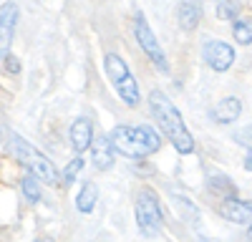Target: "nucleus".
Segmentation results:
<instances>
[{
    "label": "nucleus",
    "mask_w": 252,
    "mask_h": 242,
    "mask_svg": "<svg viewBox=\"0 0 252 242\" xmlns=\"http://www.w3.org/2000/svg\"><path fill=\"white\" fill-rule=\"evenodd\" d=\"M149 111H152L154 121L159 124V129L166 134V139L172 141V147H174L179 154H192V151H194L192 131L187 129L179 109L172 104V98L166 96L164 91L154 89V91L149 93Z\"/></svg>",
    "instance_id": "nucleus-1"
},
{
    "label": "nucleus",
    "mask_w": 252,
    "mask_h": 242,
    "mask_svg": "<svg viewBox=\"0 0 252 242\" xmlns=\"http://www.w3.org/2000/svg\"><path fill=\"white\" fill-rule=\"evenodd\" d=\"M0 134H3V141H5L8 151H10L26 169H31L33 177H38L40 182H46V184H56V182H58V169L53 167V161H51L43 151L35 149L28 139H23L18 131H13V129H8V126H3V124H0Z\"/></svg>",
    "instance_id": "nucleus-2"
},
{
    "label": "nucleus",
    "mask_w": 252,
    "mask_h": 242,
    "mask_svg": "<svg viewBox=\"0 0 252 242\" xmlns=\"http://www.w3.org/2000/svg\"><path fill=\"white\" fill-rule=\"evenodd\" d=\"M111 141L119 154L131 159L152 156L161 147V136L146 124H119L111 131Z\"/></svg>",
    "instance_id": "nucleus-3"
},
{
    "label": "nucleus",
    "mask_w": 252,
    "mask_h": 242,
    "mask_svg": "<svg viewBox=\"0 0 252 242\" xmlns=\"http://www.w3.org/2000/svg\"><path fill=\"white\" fill-rule=\"evenodd\" d=\"M131 30H134V38H136L139 48H141V51H144V56L154 63V68H157L159 73H169V60H166V53H164L161 43L157 40V33L152 30L149 20H146V15H144L141 10H136V13H134Z\"/></svg>",
    "instance_id": "nucleus-4"
},
{
    "label": "nucleus",
    "mask_w": 252,
    "mask_h": 242,
    "mask_svg": "<svg viewBox=\"0 0 252 242\" xmlns=\"http://www.w3.org/2000/svg\"><path fill=\"white\" fill-rule=\"evenodd\" d=\"M134 212H136L139 232L144 237H157L159 230H161V225H164V212H161L157 192H152L149 187L139 189L136 202H134Z\"/></svg>",
    "instance_id": "nucleus-5"
},
{
    "label": "nucleus",
    "mask_w": 252,
    "mask_h": 242,
    "mask_svg": "<svg viewBox=\"0 0 252 242\" xmlns=\"http://www.w3.org/2000/svg\"><path fill=\"white\" fill-rule=\"evenodd\" d=\"M235 48L227 43V40H220V38H209L204 40V46H202V60L217 73H224L235 66Z\"/></svg>",
    "instance_id": "nucleus-6"
},
{
    "label": "nucleus",
    "mask_w": 252,
    "mask_h": 242,
    "mask_svg": "<svg viewBox=\"0 0 252 242\" xmlns=\"http://www.w3.org/2000/svg\"><path fill=\"white\" fill-rule=\"evenodd\" d=\"M15 26H18V5L13 0H8V3L0 5V60L10 53Z\"/></svg>",
    "instance_id": "nucleus-7"
},
{
    "label": "nucleus",
    "mask_w": 252,
    "mask_h": 242,
    "mask_svg": "<svg viewBox=\"0 0 252 242\" xmlns=\"http://www.w3.org/2000/svg\"><path fill=\"white\" fill-rule=\"evenodd\" d=\"M220 214L229 222H237V225H247L252 222V202L240 199V197H227L220 205Z\"/></svg>",
    "instance_id": "nucleus-8"
},
{
    "label": "nucleus",
    "mask_w": 252,
    "mask_h": 242,
    "mask_svg": "<svg viewBox=\"0 0 252 242\" xmlns=\"http://www.w3.org/2000/svg\"><path fill=\"white\" fill-rule=\"evenodd\" d=\"M242 114V101L237 96H224L209 109V119L217 124H235Z\"/></svg>",
    "instance_id": "nucleus-9"
},
{
    "label": "nucleus",
    "mask_w": 252,
    "mask_h": 242,
    "mask_svg": "<svg viewBox=\"0 0 252 242\" xmlns=\"http://www.w3.org/2000/svg\"><path fill=\"white\" fill-rule=\"evenodd\" d=\"M177 20H179V28L184 33H194L202 23V3L199 0H179Z\"/></svg>",
    "instance_id": "nucleus-10"
},
{
    "label": "nucleus",
    "mask_w": 252,
    "mask_h": 242,
    "mask_svg": "<svg viewBox=\"0 0 252 242\" xmlns=\"http://www.w3.org/2000/svg\"><path fill=\"white\" fill-rule=\"evenodd\" d=\"M68 139H71V147L76 154H83L86 149H91L94 144V126H91V121L89 119H76L71 129H68Z\"/></svg>",
    "instance_id": "nucleus-11"
},
{
    "label": "nucleus",
    "mask_w": 252,
    "mask_h": 242,
    "mask_svg": "<svg viewBox=\"0 0 252 242\" xmlns=\"http://www.w3.org/2000/svg\"><path fill=\"white\" fill-rule=\"evenodd\" d=\"M91 161L98 172H106L114 167V141L109 136H98L91 144Z\"/></svg>",
    "instance_id": "nucleus-12"
},
{
    "label": "nucleus",
    "mask_w": 252,
    "mask_h": 242,
    "mask_svg": "<svg viewBox=\"0 0 252 242\" xmlns=\"http://www.w3.org/2000/svg\"><path fill=\"white\" fill-rule=\"evenodd\" d=\"M207 187L209 192H215L220 199H227V197H237V187L232 184V179L222 172H209L207 174Z\"/></svg>",
    "instance_id": "nucleus-13"
},
{
    "label": "nucleus",
    "mask_w": 252,
    "mask_h": 242,
    "mask_svg": "<svg viewBox=\"0 0 252 242\" xmlns=\"http://www.w3.org/2000/svg\"><path fill=\"white\" fill-rule=\"evenodd\" d=\"M116 89V93L121 96V101L126 106H136L139 101H141V93H139V84H136V78H134V73H129L121 84H116L114 86Z\"/></svg>",
    "instance_id": "nucleus-14"
},
{
    "label": "nucleus",
    "mask_w": 252,
    "mask_h": 242,
    "mask_svg": "<svg viewBox=\"0 0 252 242\" xmlns=\"http://www.w3.org/2000/svg\"><path fill=\"white\" fill-rule=\"evenodd\" d=\"M96 199H98L96 184H94V182H86V184L81 187L78 197H76V210H78L81 214H91L94 207H96Z\"/></svg>",
    "instance_id": "nucleus-15"
},
{
    "label": "nucleus",
    "mask_w": 252,
    "mask_h": 242,
    "mask_svg": "<svg viewBox=\"0 0 252 242\" xmlns=\"http://www.w3.org/2000/svg\"><path fill=\"white\" fill-rule=\"evenodd\" d=\"M232 35L240 46H250L252 43V20L247 18H237L232 23Z\"/></svg>",
    "instance_id": "nucleus-16"
},
{
    "label": "nucleus",
    "mask_w": 252,
    "mask_h": 242,
    "mask_svg": "<svg viewBox=\"0 0 252 242\" xmlns=\"http://www.w3.org/2000/svg\"><path fill=\"white\" fill-rule=\"evenodd\" d=\"M20 189H23V194H26V199L28 202H40V184H38V177H33V174H28V177H23V182H20Z\"/></svg>",
    "instance_id": "nucleus-17"
},
{
    "label": "nucleus",
    "mask_w": 252,
    "mask_h": 242,
    "mask_svg": "<svg viewBox=\"0 0 252 242\" xmlns=\"http://www.w3.org/2000/svg\"><path fill=\"white\" fill-rule=\"evenodd\" d=\"M240 3L237 0H217V18L220 20H237Z\"/></svg>",
    "instance_id": "nucleus-18"
},
{
    "label": "nucleus",
    "mask_w": 252,
    "mask_h": 242,
    "mask_svg": "<svg viewBox=\"0 0 252 242\" xmlns=\"http://www.w3.org/2000/svg\"><path fill=\"white\" fill-rule=\"evenodd\" d=\"M83 164H86V161H83L81 156H76V159L71 161V164H68L66 169H63V177H61V182H63V184H73V182H76V177H78V172L83 169Z\"/></svg>",
    "instance_id": "nucleus-19"
},
{
    "label": "nucleus",
    "mask_w": 252,
    "mask_h": 242,
    "mask_svg": "<svg viewBox=\"0 0 252 242\" xmlns=\"http://www.w3.org/2000/svg\"><path fill=\"white\" fill-rule=\"evenodd\" d=\"M3 68H5V73H13V76H18V73H20V60H18L13 53H8V56L3 58Z\"/></svg>",
    "instance_id": "nucleus-20"
},
{
    "label": "nucleus",
    "mask_w": 252,
    "mask_h": 242,
    "mask_svg": "<svg viewBox=\"0 0 252 242\" xmlns=\"http://www.w3.org/2000/svg\"><path fill=\"white\" fill-rule=\"evenodd\" d=\"M245 169L247 172H252V149L247 151V156H245Z\"/></svg>",
    "instance_id": "nucleus-21"
},
{
    "label": "nucleus",
    "mask_w": 252,
    "mask_h": 242,
    "mask_svg": "<svg viewBox=\"0 0 252 242\" xmlns=\"http://www.w3.org/2000/svg\"><path fill=\"white\" fill-rule=\"evenodd\" d=\"M247 240H250V242H252V227H250V230H247Z\"/></svg>",
    "instance_id": "nucleus-22"
},
{
    "label": "nucleus",
    "mask_w": 252,
    "mask_h": 242,
    "mask_svg": "<svg viewBox=\"0 0 252 242\" xmlns=\"http://www.w3.org/2000/svg\"><path fill=\"white\" fill-rule=\"evenodd\" d=\"M35 242H53V240H46V237H40V240H35Z\"/></svg>",
    "instance_id": "nucleus-23"
}]
</instances>
